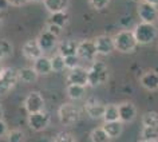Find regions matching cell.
<instances>
[{
	"mask_svg": "<svg viewBox=\"0 0 158 142\" xmlns=\"http://www.w3.org/2000/svg\"><path fill=\"white\" fill-rule=\"evenodd\" d=\"M78 42L73 39H66V40L58 42V52L62 56H69V55H77Z\"/></svg>",
	"mask_w": 158,
	"mask_h": 142,
	"instance_id": "ac0fdd59",
	"label": "cell"
},
{
	"mask_svg": "<svg viewBox=\"0 0 158 142\" xmlns=\"http://www.w3.org/2000/svg\"><path fill=\"white\" fill-rule=\"evenodd\" d=\"M133 35L138 44H149L157 38V28L153 23L141 22L133 30Z\"/></svg>",
	"mask_w": 158,
	"mask_h": 142,
	"instance_id": "3957f363",
	"label": "cell"
},
{
	"mask_svg": "<svg viewBox=\"0 0 158 142\" xmlns=\"http://www.w3.org/2000/svg\"><path fill=\"white\" fill-rule=\"evenodd\" d=\"M2 70H3V65H2V61H0V73H2Z\"/></svg>",
	"mask_w": 158,
	"mask_h": 142,
	"instance_id": "60d3db41",
	"label": "cell"
},
{
	"mask_svg": "<svg viewBox=\"0 0 158 142\" xmlns=\"http://www.w3.org/2000/svg\"><path fill=\"white\" fill-rule=\"evenodd\" d=\"M118 113L122 123H130L137 117V106L131 102H122L118 105Z\"/></svg>",
	"mask_w": 158,
	"mask_h": 142,
	"instance_id": "8fae6325",
	"label": "cell"
},
{
	"mask_svg": "<svg viewBox=\"0 0 158 142\" xmlns=\"http://www.w3.org/2000/svg\"><path fill=\"white\" fill-rule=\"evenodd\" d=\"M141 86L148 91H157L158 90V73L148 71L141 77Z\"/></svg>",
	"mask_w": 158,
	"mask_h": 142,
	"instance_id": "2e32d148",
	"label": "cell"
},
{
	"mask_svg": "<svg viewBox=\"0 0 158 142\" xmlns=\"http://www.w3.org/2000/svg\"><path fill=\"white\" fill-rule=\"evenodd\" d=\"M67 97L73 101H81L83 99L85 94H86V86L81 85H69L67 86Z\"/></svg>",
	"mask_w": 158,
	"mask_h": 142,
	"instance_id": "603a6c76",
	"label": "cell"
},
{
	"mask_svg": "<svg viewBox=\"0 0 158 142\" xmlns=\"http://www.w3.org/2000/svg\"><path fill=\"white\" fill-rule=\"evenodd\" d=\"M50 62H51V70H52L54 73H62V71L66 70L64 58L59 52L55 54L52 58H50Z\"/></svg>",
	"mask_w": 158,
	"mask_h": 142,
	"instance_id": "4316f807",
	"label": "cell"
},
{
	"mask_svg": "<svg viewBox=\"0 0 158 142\" xmlns=\"http://www.w3.org/2000/svg\"><path fill=\"white\" fill-rule=\"evenodd\" d=\"M141 137L142 141H158V127H143Z\"/></svg>",
	"mask_w": 158,
	"mask_h": 142,
	"instance_id": "f1b7e54d",
	"label": "cell"
},
{
	"mask_svg": "<svg viewBox=\"0 0 158 142\" xmlns=\"http://www.w3.org/2000/svg\"><path fill=\"white\" fill-rule=\"evenodd\" d=\"M64 58V65H66V69H75V67L79 66V62L81 59L78 58V55H69V56H63Z\"/></svg>",
	"mask_w": 158,
	"mask_h": 142,
	"instance_id": "1f68e13d",
	"label": "cell"
},
{
	"mask_svg": "<svg viewBox=\"0 0 158 142\" xmlns=\"http://www.w3.org/2000/svg\"><path fill=\"white\" fill-rule=\"evenodd\" d=\"M8 6V3H7V0H0V11H3L6 8V7Z\"/></svg>",
	"mask_w": 158,
	"mask_h": 142,
	"instance_id": "8d00e7d4",
	"label": "cell"
},
{
	"mask_svg": "<svg viewBox=\"0 0 158 142\" xmlns=\"http://www.w3.org/2000/svg\"><path fill=\"white\" fill-rule=\"evenodd\" d=\"M67 81H69V85L87 86V70L81 66L71 69L67 75Z\"/></svg>",
	"mask_w": 158,
	"mask_h": 142,
	"instance_id": "5bb4252c",
	"label": "cell"
},
{
	"mask_svg": "<svg viewBox=\"0 0 158 142\" xmlns=\"http://www.w3.org/2000/svg\"><path fill=\"white\" fill-rule=\"evenodd\" d=\"M110 0H90V4L95 10H103L109 6Z\"/></svg>",
	"mask_w": 158,
	"mask_h": 142,
	"instance_id": "d6a6232c",
	"label": "cell"
},
{
	"mask_svg": "<svg viewBox=\"0 0 158 142\" xmlns=\"http://www.w3.org/2000/svg\"><path fill=\"white\" fill-rule=\"evenodd\" d=\"M47 24L56 26L59 28H64L69 24V15L66 14V11H58V12H51L50 18L47 20Z\"/></svg>",
	"mask_w": 158,
	"mask_h": 142,
	"instance_id": "d6986e66",
	"label": "cell"
},
{
	"mask_svg": "<svg viewBox=\"0 0 158 142\" xmlns=\"http://www.w3.org/2000/svg\"><path fill=\"white\" fill-rule=\"evenodd\" d=\"M85 110L89 114V117L94 118V119H99L103 117V111H105V105L101 103L98 99H89L85 103Z\"/></svg>",
	"mask_w": 158,
	"mask_h": 142,
	"instance_id": "9a60e30c",
	"label": "cell"
},
{
	"mask_svg": "<svg viewBox=\"0 0 158 142\" xmlns=\"http://www.w3.org/2000/svg\"><path fill=\"white\" fill-rule=\"evenodd\" d=\"M138 16L142 22L145 23H153L158 19V11H157V7L153 6V4H149L146 2H142L139 3L138 6Z\"/></svg>",
	"mask_w": 158,
	"mask_h": 142,
	"instance_id": "30bf717a",
	"label": "cell"
},
{
	"mask_svg": "<svg viewBox=\"0 0 158 142\" xmlns=\"http://www.w3.org/2000/svg\"><path fill=\"white\" fill-rule=\"evenodd\" d=\"M19 81H22L23 83H35L38 81V73L34 70V67H23L18 71Z\"/></svg>",
	"mask_w": 158,
	"mask_h": 142,
	"instance_id": "44dd1931",
	"label": "cell"
},
{
	"mask_svg": "<svg viewBox=\"0 0 158 142\" xmlns=\"http://www.w3.org/2000/svg\"><path fill=\"white\" fill-rule=\"evenodd\" d=\"M14 54V46L12 43L7 39H0V61L12 56Z\"/></svg>",
	"mask_w": 158,
	"mask_h": 142,
	"instance_id": "83f0119b",
	"label": "cell"
},
{
	"mask_svg": "<svg viewBox=\"0 0 158 142\" xmlns=\"http://www.w3.org/2000/svg\"><path fill=\"white\" fill-rule=\"evenodd\" d=\"M77 55L79 59H83V61L87 62H94L97 58V48L95 44H94V40H82L78 42V48H77Z\"/></svg>",
	"mask_w": 158,
	"mask_h": 142,
	"instance_id": "52a82bcc",
	"label": "cell"
},
{
	"mask_svg": "<svg viewBox=\"0 0 158 142\" xmlns=\"http://www.w3.org/2000/svg\"><path fill=\"white\" fill-rule=\"evenodd\" d=\"M142 126L143 127H158V113L149 111L142 115Z\"/></svg>",
	"mask_w": 158,
	"mask_h": 142,
	"instance_id": "484cf974",
	"label": "cell"
},
{
	"mask_svg": "<svg viewBox=\"0 0 158 142\" xmlns=\"http://www.w3.org/2000/svg\"><path fill=\"white\" fill-rule=\"evenodd\" d=\"M19 82L18 71L12 67H3L0 73V97L7 95Z\"/></svg>",
	"mask_w": 158,
	"mask_h": 142,
	"instance_id": "277c9868",
	"label": "cell"
},
{
	"mask_svg": "<svg viewBox=\"0 0 158 142\" xmlns=\"http://www.w3.org/2000/svg\"><path fill=\"white\" fill-rule=\"evenodd\" d=\"M110 77L109 69L103 62L101 61H94L93 66L87 70V85L91 87L105 85Z\"/></svg>",
	"mask_w": 158,
	"mask_h": 142,
	"instance_id": "6da1fadb",
	"label": "cell"
},
{
	"mask_svg": "<svg viewBox=\"0 0 158 142\" xmlns=\"http://www.w3.org/2000/svg\"><path fill=\"white\" fill-rule=\"evenodd\" d=\"M22 54H23V56H24L26 59L34 62L35 59H38L39 56H42L43 51L40 50V47H39L36 39H31V40H27L24 44H23Z\"/></svg>",
	"mask_w": 158,
	"mask_h": 142,
	"instance_id": "4fadbf2b",
	"label": "cell"
},
{
	"mask_svg": "<svg viewBox=\"0 0 158 142\" xmlns=\"http://www.w3.org/2000/svg\"><path fill=\"white\" fill-rule=\"evenodd\" d=\"M114 40V48L119 51L122 54H130L137 48V40L133 35V31L122 30L119 31L115 36L113 38Z\"/></svg>",
	"mask_w": 158,
	"mask_h": 142,
	"instance_id": "7a4b0ae2",
	"label": "cell"
},
{
	"mask_svg": "<svg viewBox=\"0 0 158 142\" xmlns=\"http://www.w3.org/2000/svg\"><path fill=\"white\" fill-rule=\"evenodd\" d=\"M4 118V109H3V106L0 105V119H3Z\"/></svg>",
	"mask_w": 158,
	"mask_h": 142,
	"instance_id": "f35d334b",
	"label": "cell"
},
{
	"mask_svg": "<svg viewBox=\"0 0 158 142\" xmlns=\"http://www.w3.org/2000/svg\"><path fill=\"white\" fill-rule=\"evenodd\" d=\"M2 23H3V22H2V20H0V28H2Z\"/></svg>",
	"mask_w": 158,
	"mask_h": 142,
	"instance_id": "b9f144b4",
	"label": "cell"
},
{
	"mask_svg": "<svg viewBox=\"0 0 158 142\" xmlns=\"http://www.w3.org/2000/svg\"><path fill=\"white\" fill-rule=\"evenodd\" d=\"M46 10L48 12H58V11H66L69 8L70 0H43Z\"/></svg>",
	"mask_w": 158,
	"mask_h": 142,
	"instance_id": "7402d4cb",
	"label": "cell"
},
{
	"mask_svg": "<svg viewBox=\"0 0 158 142\" xmlns=\"http://www.w3.org/2000/svg\"><path fill=\"white\" fill-rule=\"evenodd\" d=\"M58 118L62 125L71 126L75 125L81 118V111L73 103H63L58 109Z\"/></svg>",
	"mask_w": 158,
	"mask_h": 142,
	"instance_id": "5b68a950",
	"label": "cell"
},
{
	"mask_svg": "<svg viewBox=\"0 0 158 142\" xmlns=\"http://www.w3.org/2000/svg\"><path fill=\"white\" fill-rule=\"evenodd\" d=\"M46 30H48L50 32H52L54 35H56V36H59V35L62 34V28H59V27H56V26H52V24H47L46 26Z\"/></svg>",
	"mask_w": 158,
	"mask_h": 142,
	"instance_id": "d590c367",
	"label": "cell"
},
{
	"mask_svg": "<svg viewBox=\"0 0 158 142\" xmlns=\"http://www.w3.org/2000/svg\"><path fill=\"white\" fill-rule=\"evenodd\" d=\"M102 119H103L105 122H110V121H119L118 105H115V103L105 105V111H103V117H102Z\"/></svg>",
	"mask_w": 158,
	"mask_h": 142,
	"instance_id": "cb8c5ba5",
	"label": "cell"
},
{
	"mask_svg": "<svg viewBox=\"0 0 158 142\" xmlns=\"http://www.w3.org/2000/svg\"><path fill=\"white\" fill-rule=\"evenodd\" d=\"M7 141L8 142H23L24 141V133L19 129L8 130V132H7Z\"/></svg>",
	"mask_w": 158,
	"mask_h": 142,
	"instance_id": "f546056e",
	"label": "cell"
},
{
	"mask_svg": "<svg viewBox=\"0 0 158 142\" xmlns=\"http://www.w3.org/2000/svg\"><path fill=\"white\" fill-rule=\"evenodd\" d=\"M90 141L91 142H110L111 138L107 136V133L103 130V127H95L90 133Z\"/></svg>",
	"mask_w": 158,
	"mask_h": 142,
	"instance_id": "d4e9b609",
	"label": "cell"
},
{
	"mask_svg": "<svg viewBox=\"0 0 158 142\" xmlns=\"http://www.w3.org/2000/svg\"><path fill=\"white\" fill-rule=\"evenodd\" d=\"M27 123H28L30 129H32L34 132H43L50 125V115L44 110L36 113H30L28 118H27Z\"/></svg>",
	"mask_w": 158,
	"mask_h": 142,
	"instance_id": "8992f818",
	"label": "cell"
},
{
	"mask_svg": "<svg viewBox=\"0 0 158 142\" xmlns=\"http://www.w3.org/2000/svg\"><path fill=\"white\" fill-rule=\"evenodd\" d=\"M28 2H32V3H40L43 0H28Z\"/></svg>",
	"mask_w": 158,
	"mask_h": 142,
	"instance_id": "ab89813d",
	"label": "cell"
},
{
	"mask_svg": "<svg viewBox=\"0 0 158 142\" xmlns=\"http://www.w3.org/2000/svg\"><path fill=\"white\" fill-rule=\"evenodd\" d=\"M34 70L38 73V75H48V74L52 73L51 70V62H50V58L48 56H39L38 59L34 61Z\"/></svg>",
	"mask_w": 158,
	"mask_h": 142,
	"instance_id": "e0dca14e",
	"label": "cell"
},
{
	"mask_svg": "<svg viewBox=\"0 0 158 142\" xmlns=\"http://www.w3.org/2000/svg\"><path fill=\"white\" fill-rule=\"evenodd\" d=\"M143 2L146 3H149V4H153V6H158V0H143Z\"/></svg>",
	"mask_w": 158,
	"mask_h": 142,
	"instance_id": "74e56055",
	"label": "cell"
},
{
	"mask_svg": "<svg viewBox=\"0 0 158 142\" xmlns=\"http://www.w3.org/2000/svg\"><path fill=\"white\" fill-rule=\"evenodd\" d=\"M7 132H8V127H7V123L4 122V119H0V140L4 138L7 136Z\"/></svg>",
	"mask_w": 158,
	"mask_h": 142,
	"instance_id": "836d02e7",
	"label": "cell"
},
{
	"mask_svg": "<svg viewBox=\"0 0 158 142\" xmlns=\"http://www.w3.org/2000/svg\"><path fill=\"white\" fill-rule=\"evenodd\" d=\"M46 102L44 98L39 91H31L24 99V109L30 113H36L44 110Z\"/></svg>",
	"mask_w": 158,
	"mask_h": 142,
	"instance_id": "ba28073f",
	"label": "cell"
},
{
	"mask_svg": "<svg viewBox=\"0 0 158 142\" xmlns=\"http://www.w3.org/2000/svg\"><path fill=\"white\" fill-rule=\"evenodd\" d=\"M103 130L107 133V136L111 138H118L123 132V123L121 121H110V122H105V125L102 126Z\"/></svg>",
	"mask_w": 158,
	"mask_h": 142,
	"instance_id": "ffe728a7",
	"label": "cell"
},
{
	"mask_svg": "<svg viewBox=\"0 0 158 142\" xmlns=\"http://www.w3.org/2000/svg\"><path fill=\"white\" fill-rule=\"evenodd\" d=\"M94 44H95L97 52L101 55H110L114 50V40L111 36L109 35H99L95 40H94Z\"/></svg>",
	"mask_w": 158,
	"mask_h": 142,
	"instance_id": "7c38bea8",
	"label": "cell"
},
{
	"mask_svg": "<svg viewBox=\"0 0 158 142\" xmlns=\"http://www.w3.org/2000/svg\"><path fill=\"white\" fill-rule=\"evenodd\" d=\"M54 142H78V140L75 138L73 134L69 132H62L55 136Z\"/></svg>",
	"mask_w": 158,
	"mask_h": 142,
	"instance_id": "4dcf8cb0",
	"label": "cell"
},
{
	"mask_svg": "<svg viewBox=\"0 0 158 142\" xmlns=\"http://www.w3.org/2000/svg\"><path fill=\"white\" fill-rule=\"evenodd\" d=\"M8 6H12V7H22V6H26L28 3V0H7Z\"/></svg>",
	"mask_w": 158,
	"mask_h": 142,
	"instance_id": "e575fe53",
	"label": "cell"
},
{
	"mask_svg": "<svg viewBox=\"0 0 158 142\" xmlns=\"http://www.w3.org/2000/svg\"><path fill=\"white\" fill-rule=\"evenodd\" d=\"M36 42H38L39 47H40V50L43 51V54L50 52V51H52L55 47L58 46V36L44 28L36 38Z\"/></svg>",
	"mask_w": 158,
	"mask_h": 142,
	"instance_id": "9c48e42d",
	"label": "cell"
}]
</instances>
